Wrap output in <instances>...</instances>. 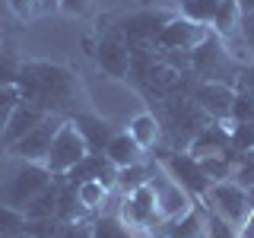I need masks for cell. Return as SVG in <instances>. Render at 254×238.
<instances>
[{"label": "cell", "mask_w": 254, "mask_h": 238, "mask_svg": "<svg viewBox=\"0 0 254 238\" xmlns=\"http://www.w3.org/2000/svg\"><path fill=\"white\" fill-rule=\"evenodd\" d=\"M16 86H19L22 102L42 108L45 115H67V111H73L76 95H79L76 76L67 67H61V63H42V60L22 63Z\"/></svg>", "instance_id": "6da1fadb"}, {"label": "cell", "mask_w": 254, "mask_h": 238, "mask_svg": "<svg viewBox=\"0 0 254 238\" xmlns=\"http://www.w3.org/2000/svg\"><path fill=\"white\" fill-rule=\"evenodd\" d=\"M190 70L210 83H226V86L238 83V73H242V67L229 58V51L219 45L216 35H206L200 45L190 48Z\"/></svg>", "instance_id": "7a4b0ae2"}, {"label": "cell", "mask_w": 254, "mask_h": 238, "mask_svg": "<svg viewBox=\"0 0 254 238\" xmlns=\"http://www.w3.org/2000/svg\"><path fill=\"white\" fill-rule=\"evenodd\" d=\"M86 153H89V146H86L83 133L76 130L73 121H64L58 127V133H54L51 140V149H48V159H45V169L58 178V175H67L73 169L76 162H83Z\"/></svg>", "instance_id": "3957f363"}, {"label": "cell", "mask_w": 254, "mask_h": 238, "mask_svg": "<svg viewBox=\"0 0 254 238\" xmlns=\"http://www.w3.org/2000/svg\"><path fill=\"white\" fill-rule=\"evenodd\" d=\"M54 181V175L45 169L42 162H26L19 172L10 178V184H6L3 197H6V206H16V210H22L32 197L38 194V190H45L48 184Z\"/></svg>", "instance_id": "277c9868"}, {"label": "cell", "mask_w": 254, "mask_h": 238, "mask_svg": "<svg viewBox=\"0 0 254 238\" xmlns=\"http://www.w3.org/2000/svg\"><path fill=\"white\" fill-rule=\"evenodd\" d=\"M149 187H153V197H156V213L159 219H178L181 213L190 210V200H188V190L178 184V181L172 178V175L153 169L149 175Z\"/></svg>", "instance_id": "5b68a950"}, {"label": "cell", "mask_w": 254, "mask_h": 238, "mask_svg": "<svg viewBox=\"0 0 254 238\" xmlns=\"http://www.w3.org/2000/svg\"><path fill=\"white\" fill-rule=\"evenodd\" d=\"M61 124H64L61 115H45L42 121H38V124L26 133V137L13 143L10 153L19 156V159H26V162H42V165H45L48 149H51V140H54V133H58Z\"/></svg>", "instance_id": "8992f818"}, {"label": "cell", "mask_w": 254, "mask_h": 238, "mask_svg": "<svg viewBox=\"0 0 254 238\" xmlns=\"http://www.w3.org/2000/svg\"><path fill=\"white\" fill-rule=\"evenodd\" d=\"M210 197L216 203V210L222 213V219H229V222H245L254 210V194L238 187L235 181H216V184H210Z\"/></svg>", "instance_id": "52a82bcc"}, {"label": "cell", "mask_w": 254, "mask_h": 238, "mask_svg": "<svg viewBox=\"0 0 254 238\" xmlns=\"http://www.w3.org/2000/svg\"><path fill=\"white\" fill-rule=\"evenodd\" d=\"M206 35H210V32H206V26H200V22H190L185 16H172V19L159 29L156 45L162 48V51H190V48L200 45Z\"/></svg>", "instance_id": "ba28073f"}, {"label": "cell", "mask_w": 254, "mask_h": 238, "mask_svg": "<svg viewBox=\"0 0 254 238\" xmlns=\"http://www.w3.org/2000/svg\"><path fill=\"white\" fill-rule=\"evenodd\" d=\"M190 99H194L197 105L203 108V115L213 118V121H226V118H232L235 89H232V86H226V83H210V79H203V83L194 86Z\"/></svg>", "instance_id": "9c48e42d"}, {"label": "cell", "mask_w": 254, "mask_h": 238, "mask_svg": "<svg viewBox=\"0 0 254 238\" xmlns=\"http://www.w3.org/2000/svg\"><path fill=\"white\" fill-rule=\"evenodd\" d=\"M165 172H169L185 190H190V194H206L210 184H213V181L206 178L200 159H194L190 153H172L165 159Z\"/></svg>", "instance_id": "30bf717a"}, {"label": "cell", "mask_w": 254, "mask_h": 238, "mask_svg": "<svg viewBox=\"0 0 254 238\" xmlns=\"http://www.w3.org/2000/svg\"><path fill=\"white\" fill-rule=\"evenodd\" d=\"M232 149L229 143V127L222 121H206L200 130L194 133V140L188 143V153L194 159H206V156H226Z\"/></svg>", "instance_id": "8fae6325"}, {"label": "cell", "mask_w": 254, "mask_h": 238, "mask_svg": "<svg viewBox=\"0 0 254 238\" xmlns=\"http://www.w3.org/2000/svg\"><path fill=\"white\" fill-rule=\"evenodd\" d=\"M95 60H99V67L105 70L108 76H130V48L121 35H105L95 48Z\"/></svg>", "instance_id": "7c38bea8"}, {"label": "cell", "mask_w": 254, "mask_h": 238, "mask_svg": "<svg viewBox=\"0 0 254 238\" xmlns=\"http://www.w3.org/2000/svg\"><path fill=\"white\" fill-rule=\"evenodd\" d=\"M172 16H165V13H133V16H127L124 19V35H127V48H137V45H146V42H153L156 45V35H159V29L169 22Z\"/></svg>", "instance_id": "4fadbf2b"}, {"label": "cell", "mask_w": 254, "mask_h": 238, "mask_svg": "<svg viewBox=\"0 0 254 238\" xmlns=\"http://www.w3.org/2000/svg\"><path fill=\"white\" fill-rule=\"evenodd\" d=\"M121 213H124L127 222H133V226H153V222L159 219V213H156V197H153L149 181H146V184H140V187H133L130 194L124 197Z\"/></svg>", "instance_id": "5bb4252c"}, {"label": "cell", "mask_w": 254, "mask_h": 238, "mask_svg": "<svg viewBox=\"0 0 254 238\" xmlns=\"http://www.w3.org/2000/svg\"><path fill=\"white\" fill-rule=\"evenodd\" d=\"M45 118V111L42 108H35V105H29V102H19V105L13 108V115L6 118V124H3V130H0V143H3L6 149L13 146L16 140H22L26 133L35 127L38 121Z\"/></svg>", "instance_id": "9a60e30c"}, {"label": "cell", "mask_w": 254, "mask_h": 238, "mask_svg": "<svg viewBox=\"0 0 254 238\" xmlns=\"http://www.w3.org/2000/svg\"><path fill=\"white\" fill-rule=\"evenodd\" d=\"M70 121H73L76 130L83 133V140H86V146H89V153H105L108 140L115 137V130H111L108 121H102V118L89 115V111H76Z\"/></svg>", "instance_id": "2e32d148"}, {"label": "cell", "mask_w": 254, "mask_h": 238, "mask_svg": "<svg viewBox=\"0 0 254 238\" xmlns=\"http://www.w3.org/2000/svg\"><path fill=\"white\" fill-rule=\"evenodd\" d=\"M242 19H245V10L238 0H219L210 26L219 38H235V35H242Z\"/></svg>", "instance_id": "e0dca14e"}, {"label": "cell", "mask_w": 254, "mask_h": 238, "mask_svg": "<svg viewBox=\"0 0 254 238\" xmlns=\"http://www.w3.org/2000/svg\"><path fill=\"white\" fill-rule=\"evenodd\" d=\"M105 156L118 165V169H127V165L143 162V146L130 137V133H115V137L108 140V146H105Z\"/></svg>", "instance_id": "ac0fdd59"}, {"label": "cell", "mask_w": 254, "mask_h": 238, "mask_svg": "<svg viewBox=\"0 0 254 238\" xmlns=\"http://www.w3.org/2000/svg\"><path fill=\"white\" fill-rule=\"evenodd\" d=\"M58 197H61V181H51L45 190H38L32 200L22 206L26 219H45V216H54L58 213Z\"/></svg>", "instance_id": "d6986e66"}, {"label": "cell", "mask_w": 254, "mask_h": 238, "mask_svg": "<svg viewBox=\"0 0 254 238\" xmlns=\"http://www.w3.org/2000/svg\"><path fill=\"white\" fill-rule=\"evenodd\" d=\"M203 222H206V216H200L197 210H188L178 219H169L165 238H203V232H206Z\"/></svg>", "instance_id": "ffe728a7"}, {"label": "cell", "mask_w": 254, "mask_h": 238, "mask_svg": "<svg viewBox=\"0 0 254 238\" xmlns=\"http://www.w3.org/2000/svg\"><path fill=\"white\" fill-rule=\"evenodd\" d=\"M83 213H86V206L79 200L76 187L67 184V181H61V197H58V213H54V216L61 222H76V216H83Z\"/></svg>", "instance_id": "44dd1931"}, {"label": "cell", "mask_w": 254, "mask_h": 238, "mask_svg": "<svg viewBox=\"0 0 254 238\" xmlns=\"http://www.w3.org/2000/svg\"><path fill=\"white\" fill-rule=\"evenodd\" d=\"M127 133H130L143 149H149V146H156V143H159V121H156L153 115H137L130 121V130H127Z\"/></svg>", "instance_id": "7402d4cb"}, {"label": "cell", "mask_w": 254, "mask_h": 238, "mask_svg": "<svg viewBox=\"0 0 254 238\" xmlns=\"http://www.w3.org/2000/svg\"><path fill=\"white\" fill-rule=\"evenodd\" d=\"M219 0H181V16L190 22H200V26H210L213 16H216Z\"/></svg>", "instance_id": "603a6c76"}, {"label": "cell", "mask_w": 254, "mask_h": 238, "mask_svg": "<svg viewBox=\"0 0 254 238\" xmlns=\"http://www.w3.org/2000/svg\"><path fill=\"white\" fill-rule=\"evenodd\" d=\"M149 175H153V169H149V165H143V162H137V165H127V169H118V187H121L124 194H130L133 187L146 184V181H149Z\"/></svg>", "instance_id": "cb8c5ba5"}, {"label": "cell", "mask_w": 254, "mask_h": 238, "mask_svg": "<svg viewBox=\"0 0 254 238\" xmlns=\"http://www.w3.org/2000/svg\"><path fill=\"white\" fill-rule=\"evenodd\" d=\"M19 232H26V213L16 210V206L0 203V235L13 238V235H19Z\"/></svg>", "instance_id": "d4e9b609"}, {"label": "cell", "mask_w": 254, "mask_h": 238, "mask_svg": "<svg viewBox=\"0 0 254 238\" xmlns=\"http://www.w3.org/2000/svg\"><path fill=\"white\" fill-rule=\"evenodd\" d=\"M92 238H133L118 216H99L92 222Z\"/></svg>", "instance_id": "484cf974"}, {"label": "cell", "mask_w": 254, "mask_h": 238, "mask_svg": "<svg viewBox=\"0 0 254 238\" xmlns=\"http://www.w3.org/2000/svg\"><path fill=\"white\" fill-rule=\"evenodd\" d=\"M200 165H203L206 178H210L213 184H216V181H229L232 172H235V162L226 159V156H206V159H200Z\"/></svg>", "instance_id": "4316f807"}, {"label": "cell", "mask_w": 254, "mask_h": 238, "mask_svg": "<svg viewBox=\"0 0 254 238\" xmlns=\"http://www.w3.org/2000/svg\"><path fill=\"white\" fill-rule=\"evenodd\" d=\"M229 143L238 153H248L254 149V121H232L229 127Z\"/></svg>", "instance_id": "83f0119b"}, {"label": "cell", "mask_w": 254, "mask_h": 238, "mask_svg": "<svg viewBox=\"0 0 254 238\" xmlns=\"http://www.w3.org/2000/svg\"><path fill=\"white\" fill-rule=\"evenodd\" d=\"M79 200H83L86 210H95V206H102V200L108 197V187L102 184V181H83V184H73Z\"/></svg>", "instance_id": "f1b7e54d"}, {"label": "cell", "mask_w": 254, "mask_h": 238, "mask_svg": "<svg viewBox=\"0 0 254 238\" xmlns=\"http://www.w3.org/2000/svg\"><path fill=\"white\" fill-rule=\"evenodd\" d=\"M229 181H235L238 187H245V190H251V194H254V156L251 153H245L235 162V172H232V178H229Z\"/></svg>", "instance_id": "f546056e"}, {"label": "cell", "mask_w": 254, "mask_h": 238, "mask_svg": "<svg viewBox=\"0 0 254 238\" xmlns=\"http://www.w3.org/2000/svg\"><path fill=\"white\" fill-rule=\"evenodd\" d=\"M61 229V219L58 216H45V219H26V232L35 235V238H54Z\"/></svg>", "instance_id": "4dcf8cb0"}, {"label": "cell", "mask_w": 254, "mask_h": 238, "mask_svg": "<svg viewBox=\"0 0 254 238\" xmlns=\"http://www.w3.org/2000/svg\"><path fill=\"white\" fill-rule=\"evenodd\" d=\"M22 102V95H19V86H0V130H3V124H6V118L13 115V108Z\"/></svg>", "instance_id": "1f68e13d"}, {"label": "cell", "mask_w": 254, "mask_h": 238, "mask_svg": "<svg viewBox=\"0 0 254 238\" xmlns=\"http://www.w3.org/2000/svg\"><path fill=\"white\" fill-rule=\"evenodd\" d=\"M19 67H22V63L16 60L10 51L0 48V86H16V79H19Z\"/></svg>", "instance_id": "d6a6232c"}, {"label": "cell", "mask_w": 254, "mask_h": 238, "mask_svg": "<svg viewBox=\"0 0 254 238\" xmlns=\"http://www.w3.org/2000/svg\"><path fill=\"white\" fill-rule=\"evenodd\" d=\"M232 121H254V92H235Z\"/></svg>", "instance_id": "836d02e7"}, {"label": "cell", "mask_w": 254, "mask_h": 238, "mask_svg": "<svg viewBox=\"0 0 254 238\" xmlns=\"http://www.w3.org/2000/svg\"><path fill=\"white\" fill-rule=\"evenodd\" d=\"M206 226H210V238H238L232 229H229V219H222V216H206Z\"/></svg>", "instance_id": "e575fe53"}, {"label": "cell", "mask_w": 254, "mask_h": 238, "mask_svg": "<svg viewBox=\"0 0 254 238\" xmlns=\"http://www.w3.org/2000/svg\"><path fill=\"white\" fill-rule=\"evenodd\" d=\"M61 10L70 13V16H83L89 10V0H61Z\"/></svg>", "instance_id": "d590c367"}, {"label": "cell", "mask_w": 254, "mask_h": 238, "mask_svg": "<svg viewBox=\"0 0 254 238\" xmlns=\"http://www.w3.org/2000/svg\"><path fill=\"white\" fill-rule=\"evenodd\" d=\"M242 38L248 42V48L254 51V10L245 13V19H242Z\"/></svg>", "instance_id": "8d00e7d4"}, {"label": "cell", "mask_w": 254, "mask_h": 238, "mask_svg": "<svg viewBox=\"0 0 254 238\" xmlns=\"http://www.w3.org/2000/svg\"><path fill=\"white\" fill-rule=\"evenodd\" d=\"M238 86H242L245 92H254V63H251V67H242V73H238Z\"/></svg>", "instance_id": "74e56055"}, {"label": "cell", "mask_w": 254, "mask_h": 238, "mask_svg": "<svg viewBox=\"0 0 254 238\" xmlns=\"http://www.w3.org/2000/svg\"><path fill=\"white\" fill-rule=\"evenodd\" d=\"M10 6H13L16 16H29L32 13V0H10Z\"/></svg>", "instance_id": "f35d334b"}, {"label": "cell", "mask_w": 254, "mask_h": 238, "mask_svg": "<svg viewBox=\"0 0 254 238\" xmlns=\"http://www.w3.org/2000/svg\"><path fill=\"white\" fill-rule=\"evenodd\" d=\"M42 10H61V0H38Z\"/></svg>", "instance_id": "ab89813d"}, {"label": "cell", "mask_w": 254, "mask_h": 238, "mask_svg": "<svg viewBox=\"0 0 254 238\" xmlns=\"http://www.w3.org/2000/svg\"><path fill=\"white\" fill-rule=\"evenodd\" d=\"M238 3H242V10H245V13H251V10H254V0H238Z\"/></svg>", "instance_id": "60d3db41"}, {"label": "cell", "mask_w": 254, "mask_h": 238, "mask_svg": "<svg viewBox=\"0 0 254 238\" xmlns=\"http://www.w3.org/2000/svg\"><path fill=\"white\" fill-rule=\"evenodd\" d=\"M13 238H35V235H29V232H19V235H13Z\"/></svg>", "instance_id": "b9f144b4"}, {"label": "cell", "mask_w": 254, "mask_h": 238, "mask_svg": "<svg viewBox=\"0 0 254 238\" xmlns=\"http://www.w3.org/2000/svg\"><path fill=\"white\" fill-rule=\"evenodd\" d=\"M0 238H3V235H0Z\"/></svg>", "instance_id": "7bdbcfd3"}]
</instances>
